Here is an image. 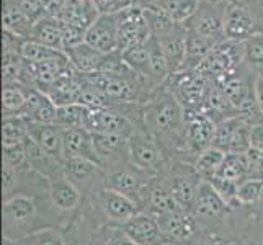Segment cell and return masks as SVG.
Wrapping results in <instances>:
<instances>
[{"instance_id": "obj_51", "label": "cell", "mask_w": 263, "mask_h": 245, "mask_svg": "<svg viewBox=\"0 0 263 245\" xmlns=\"http://www.w3.org/2000/svg\"><path fill=\"white\" fill-rule=\"evenodd\" d=\"M5 150V157H4V162H7L8 165L13 167L15 170L23 167L26 162H28V156H26L25 152V147L23 144L20 146H13V147H7L4 149Z\"/></svg>"}, {"instance_id": "obj_40", "label": "cell", "mask_w": 263, "mask_h": 245, "mask_svg": "<svg viewBox=\"0 0 263 245\" xmlns=\"http://www.w3.org/2000/svg\"><path fill=\"white\" fill-rule=\"evenodd\" d=\"M261 192H263V180L261 178H247L239 183L235 199L242 204H250L261 198Z\"/></svg>"}, {"instance_id": "obj_59", "label": "cell", "mask_w": 263, "mask_h": 245, "mask_svg": "<svg viewBox=\"0 0 263 245\" xmlns=\"http://www.w3.org/2000/svg\"><path fill=\"white\" fill-rule=\"evenodd\" d=\"M242 2H247V4H250V5H255V7L263 8V0H242Z\"/></svg>"}, {"instance_id": "obj_24", "label": "cell", "mask_w": 263, "mask_h": 245, "mask_svg": "<svg viewBox=\"0 0 263 245\" xmlns=\"http://www.w3.org/2000/svg\"><path fill=\"white\" fill-rule=\"evenodd\" d=\"M51 199L61 210H72L79 203V192L67 177H56L51 180Z\"/></svg>"}, {"instance_id": "obj_36", "label": "cell", "mask_w": 263, "mask_h": 245, "mask_svg": "<svg viewBox=\"0 0 263 245\" xmlns=\"http://www.w3.org/2000/svg\"><path fill=\"white\" fill-rule=\"evenodd\" d=\"M243 64L258 72L263 70V33L243 41Z\"/></svg>"}, {"instance_id": "obj_43", "label": "cell", "mask_w": 263, "mask_h": 245, "mask_svg": "<svg viewBox=\"0 0 263 245\" xmlns=\"http://www.w3.org/2000/svg\"><path fill=\"white\" fill-rule=\"evenodd\" d=\"M93 138V146L98 152V156H108L113 154L121 147V144L124 141L123 136L118 134H102V133H92Z\"/></svg>"}, {"instance_id": "obj_35", "label": "cell", "mask_w": 263, "mask_h": 245, "mask_svg": "<svg viewBox=\"0 0 263 245\" xmlns=\"http://www.w3.org/2000/svg\"><path fill=\"white\" fill-rule=\"evenodd\" d=\"M80 76H82L84 88H82V93H80L79 103L87 106L88 110H105V108H108V105H110L108 95L102 92L100 88H97L95 85L90 84L84 74H80Z\"/></svg>"}, {"instance_id": "obj_6", "label": "cell", "mask_w": 263, "mask_h": 245, "mask_svg": "<svg viewBox=\"0 0 263 245\" xmlns=\"http://www.w3.org/2000/svg\"><path fill=\"white\" fill-rule=\"evenodd\" d=\"M149 118L154 126L162 133L177 131L183 121V106L175 98L174 93H164L154 100V105L149 110Z\"/></svg>"}, {"instance_id": "obj_12", "label": "cell", "mask_w": 263, "mask_h": 245, "mask_svg": "<svg viewBox=\"0 0 263 245\" xmlns=\"http://www.w3.org/2000/svg\"><path fill=\"white\" fill-rule=\"evenodd\" d=\"M100 12L93 0H67L61 22L74 25L80 30H88L98 18Z\"/></svg>"}, {"instance_id": "obj_19", "label": "cell", "mask_w": 263, "mask_h": 245, "mask_svg": "<svg viewBox=\"0 0 263 245\" xmlns=\"http://www.w3.org/2000/svg\"><path fill=\"white\" fill-rule=\"evenodd\" d=\"M160 229L167 239L172 240H186L195 234V221L192 216L185 214L183 211L164 214V219H160Z\"/></svg>"}, {"instance_id": "obj_25", "label": "cell", "mask_w": 263, "mask_h": 245, "mask_svg": "<svg viewBox=\"0 0 263 245\" xmlns=\"http://www.w3.org/2000/svg\"><path fill=\"white\" fill-rule=\"evenodd\" d=\"M90 116V110L80 103H72L58 108L56 124L62 129H74V128H87V121Z\"/></svg>"}, {"instance_id": "obj_34", "label": "cell", "mask_w": 263, "mask_h": 245, "mask_svg": "<svg viewBox=\"0 0 263 245\" xmlns=\"http://www.w3.org/2000/svg\"><path fill=\"white\" fill-rule=\"evenodd\" d=\"M246 121L243 118L239 115V116H232V118H226L221 123L216 124V131H214V138H213V144L211 147H216L222 152L228 154V149H229V144H231V139L235 133V129L239 128V126Z\"/></svg>"}, {"instance_id": "obj_27", "label": "cell", "mask_w": 263, "mask_h": 245, "mask_svg": "<svg viewBox=\"0 0 263 245\" xmlns=\"http://www.w3.org/2000/svg\"><path fill=\"white\" fill-rule=\"evenodd\" d=\"M203 106L208 111H214L221 115L228 113L229 116H239V110L231 103V100L226 97V93L222 92V88L219 87V84H217L216 80H210Z\"/></svg>"}, {"instance_id": "obj_22", "label": "cell", "mask_w": 263, "mask_h": 245, "mask_svg": "<svg viewBox=\"0 0 263 245\" xmlns=\"http://www.w3.org/2000/svg\"><path fill=\"white\" fill-rule=\"evenodd\" d=\"M214 175L231 180L234 183L247 180L250 177V163L247 154H226V159Z\"/></svg>"}, {"instance_id": "obj_53", "label": "cell", "mask_w": 263, "mask_h": 245, "mask_svg": "<svg viewBox=\"0 0 263 245\" xmlns=\"http://www.w3.org/2000/svg\"><path fill=\"white\" fill-rule=\"evenodd\" d=\"M66 2L67 0H43L46 16H52L61 20L62 12H64V8H66Z\"/></svg>"}, {"instance_id": "obj_2", "label": "cell", "mask_w": 263, "mask_h": 245, "mask_svg": "<svg viewBox=\"0 0 263 245\" xmlns=\"http://www.w3.org/2000/svg\"><path fill=\"white\" fill-rule=\"evenodd\" d=\"M229 0H201L198 12L190 22L183 23L188 31H193L213 44L226 41L224 18Z\"/></svg>"}, {"instance_id": "obj_31", "label": "cell", "mask_w": 263, "mask_h": 245, "mask_svg": "<svg viewBox=\"0 0 263 245\" xmlns=\"http://www.w3.org/2000/svg\"><path fill=\"white\" fill-rule=\"evenodd\" d=\"M33 199L25 196H16L5 203V217L13 224H23L34 214Z\"/></svg>"}, {"instance_id": "obj_37", "label": "cell", "mask_w": 263, "mask_h": 245, "mask_svg": "<svg viewBox=\"0 0 263 245\" xmlns=\"http://www.w3.org/2000/svg\"><path fill=\"white\" fill-rule=\"evenodd\" d=\"M224 159H226V152L216 149V147H210V149H206L203 152H199L198 160L195 163L196 172H198V174L206 175V177L211 178L217 172V168L221 167V163L224 162Z\"/></svg>"}, {"instance_id": "obj_7", "label": "cell", "mask_w": 263, "mask_h": 245, "mask_svg": "<svg viewBox=\"0 0 263 245\" xmlns=\"http://www.w3.org/2000/svg\"><path fill=\"white\" fill-rule=\"evenodd\" d=\"M123 232L138 245H164L167 237L160 229V224L149 216L136 214L123 225Z\"/></svg>"}, {"instance_id": "obj_16", "label": "cell", "mask_w": 263, "mask_h": 245, "mask_svg": "<svg viewBox=\"0 0 263 245\" xmlns=\"http://www.w3.org/2000/svg\"><path fill=\"white\" fill-rule=\"evenodd\" d=\"M28 136L33 138L49 156L62 154V128L58 124H40L28 121Z\"/></svg>"}, {"instance_id": "obj_20", "label": "cell", "mask_w": 263, "mask_h": 245, "mask_svg": "<svg viewBox=\"0 0 263 245\" xmlns=\"http://www.w3.org/2000/svg\"><path fill=\"white\" fill-rule=\"evenodd\" d=\"M195 210L198 214L206 217H214L224 210V199L216 192L211 181H201L198 186V195L195 201Z\"/></svg>"}, {"instance_id": "obj_61", "label": "cell", "mask_w": 263, "mask_h": 245, "mask_svg": "<svg viewBox=\"0 0 263 245\" xmlns=\"http://www.w3.org/2000/svg\"><path fill=\"white\" fill-rule=\"evenodd\" d=\"M210 245H217V243H210Z\"/></svg>"}, {"instance_id": "obj_4", "label": "cell", "mask_w": 263, "mask_h": 245, "mask_svg": "<svg viewBox=\"0 0 263 245\" xmlns=\"http://www.w3.org/2000/svg\"><path fill=\"white\" fill-rule=\"evenodd\" d=\"M118 31H120V51L149 41L152 34L144 8L131 5L118 13Z\"/></svg>"}, {"instance_id": "obj_62", "label": "cell", "mask_w": 263, "mask_h": 245, "mask_svg": "<svg viewBox=\"0 0 263 245\" xmlns=\"http://www.w3.org/2000/svg\"><path fill=\"white\" fill-rule=\"evenodd\" d=\"M261 199H263V192H261Z\"/></svg>"}, {"instance_id": "obj_54", "label": "cell", "mask_w": 263, "mask_h": 245, "mask_svg": "<svg viewBox=\"0 0 263 245\" xmlns=\"http://www.w3.org/2000/svg\"><path fill=\"white\" fill-rule=\"evenodd\" d=\"M250 144L252 149L263 152V123H255L250 128Z\"/></svg>"}, {"instance_id": "obj_48", "label": "cell", "mask_w": 263, "mask_h": 245, "mask_svg": "<svg viewBox=\"0 0 263 245\" xmlns=\"http://www.w3.org/2000/svg\"><path fill=\"white\" fill-rule=\"evenodd\" d=\"M210 180H211V185L216 188V192L221 195V198L224 199L226 203L231 201V199H234L235 196H237V186H239V183H234V181L226 180V178L217 177V175H213Z\"/></svg>"}, {"instance_id": "obj_17", "label": "cell", "mask_w": 263, "mask_h": 245, "mask_svg": "<svg viewBox=\"0 0 263 245\" xmlns=\"http://www.w3.org/2000/svg\"><path fill=\"white\" fill-rule=\"evenodd\" d=\"M28 40L62 51V23H61V20L52 18V16H43L41 20L34 22Z\"/></svg>"}, {"instance_id": "obj_42", "label": "cell", "mask_w": 263, "mask_h": 245, "mask_svg": "<svg viewBox=\"0 0 263 245\" xmlns=\"http://www.w3.org/2000/svg\"><path fill=\"white\" fill-rule=\"evenodd\" d=\"M250 128H252V124H249L247 121H243L239 128L235 129L232 139H231V144H229L228 154H247L252 149Z\"/></svg>"}, {"instance_id": "obj_26", "label": "cell", "mask_w": 263, "mask_h": 245, "mask_svg": "<svg viewBox=\"0 0 263 245\" xmlns=\"http://www.w3.org/2000/svg\"><path fill=\"white\" fill-rule=\"evenodd\" d=\"M26 136H28V120L25 116H4V149L20 146L26 139Z\"/></svg>"}, {"instance_id": "obj_21", "label": "cell", "mask_w": 263, "mask_h": 245, "mask_svg": "<svg viewBox=\"0 0 263 245\" xmlns=\"http://www.w3.org/2000/svg\"><path fill=\"white\" fill-rule=\"evenodd\" d=\"M214 46L216 44H213L210 40L186 30V59L181 70H196V67L206 59Z\"/></svg>"}, {"instance_id": "obj_50", "label": "cell", "mask_w": 263, "mask_h": 245, "mask_svg": "<svg viewBox=\"0 0 263 245\" xmlns=\"http://www.w3.org/2000/svg\"><path fill=\"white\" fill-rule=\"evenodd\" d=\"M15 2L20 5V8L25 12V15L33 22H38L43 16H46L43 0H15Z\"/></svg>"}, {"instance_id": "obj_30", "label": "cell", "mask_w": 263, "mask_h": 245, "mask_svg": "<svg viewBox=\"0 0 263 245\" xmlns=\"http://www.w3.org/2000/svg\"><path fill=\"white\" fill-rule=\"evenodd\" d=\"M201 0H164L159 7L174 18L180 25L190 22L198 12Z\"/></svg>"}, {"instance_id": "obj_39", "label": "cell", "mask_w": 263, "mask_h": 245, "mask_svg": "<svg viewBox=\"0 0 263 245\" xmlns=\"http://www.w3.org/2000/svg\"><path fill=\"white\" fill-rule=\"evenodd\" d=\"M106 186L108 190H113V192L131 198L133 193L136 195V192H138V178L128 174V172H116V174H111L106 178Z\"/></svg>"}, {"instance_id": "obj_60", "label": "cell", "mask_w": 263, "mask_h": 245, "mask_svg": "<svg viewBox=\"0 0 263 245\" xmlns=\"http://www.w3.org/2000/svg\"><path fill=\"white\" fill-rule=\"evenodd\" d=\"M5 245H12V243H10V240H8V239H5Z\"/></svg>"}, {"instance_id": "obj_14", "label": "cell", "mask_w": 263, "mask_h": 245, "mask_svg": "<svg viewBox=\"0 0 263 245\" xmlns=\"http://www.w3.org/2000/svg\"><path fill=\"white\" fill-rule=\"evenodd\" d=\"M34 22L25 15L15 0H4V13H2V30L12 33L18 38L28 40Z\"/></svg>"}, {"instance_id": "obj_9", "label": "cell", "mask_w": 263, "mask_h": 245, "mask_svg": "<svg viewBox=\"0 0 263 245\" xmlns=\"http://www.w3.org/2000/svg\"><path fill=\"white\" fill-rule=\"evenodd\" d=\"M85 129L90 133L118 134L124 138L126 134L131 133V121L124 115L111 111L110 108H105V110H90Z\"/></svg>"}, {"instance_id": "obj_10", "label": "cell", "mask_w": 263, "mask_h": 245, "mask_svg": "<svg viewBox=\"0 0 263 245\" xmlns=\"http://www.w3.org/2000/svg\"><path fill=\"white\" fill-rule=\"evenodd\" d=\"M186 121V139L193 149L203 152L211 147L216 124L206 113H192Z\"/></svg>"}, {"instance_id": "obj_49", "label": "cell", "mask_w": 263, "mask_h": 245, "mask_svg": "<svg viewBox=\"0 0 263 245\" xmlns=\"http://www.w3.org/2000/svg\"><path fill=\"white\" fill-rule=\"evenodd\" d=\"M23 147H25L26 156H28V160L33 163H40V162L46 163L48 157H51L38 142H36L33 138H30V136H26V139L23 141Z\"/></svg>"}, {"instance_id": "obj_58", "label": "cell", "mask_w": 263, "mask_h": 245, "mask_svg": "<svg viewBox=\"0 0 263 245\" xmlns=\"http://www.w3.org/2000/svg\"><path fill=\"white\" fill-rule=\"evenodd\" d=\"M108 245H138V243H134L128 235L123 232V234H116Z\"/></svg>"}, {"instance_id": "obj_33", "label": "cell", "mask_w": 263, "mask_h": 245, "mask_svg": "<svg viewBox=\"0 0 263 245\" xmlns=\"http://www.w3.org/2000/svg\"><path fill=\"white\" fill-rule=\"evenodd\" d=\"M64 54H66L64 51L44 46V44L31 41V40H26L22 48V58L28 62H33V64H41V62L61 58V56H64Z\"/></svg>"}, {"instance_id": "obj_45", "label": "cell", "mask_w": 263, "mask_h": 245, "mask_svg": "<svg viewBox=\"0 0 263 245\" xmlns=\"http://www.w3.org/2000/svg\"><path fill=\"white\" fill-rule=\"evenodd\" d=\"M151 203L162 214H172V213L181 211V206L174 198V195L164 192V190H154L152 195H151Z\"/></svg>"}, {"instance_id": "obj_13", "label": "cell", "mask_w": 263, "mask_h": 245, "mask_svg": "<svg viewBox=\"0 0 263 245\" xmlns=\"http://www.w3.org/2000/svg\"><path fill=\"white\" fill-rule=\"evenodd\" d=\"M240 69H242V66L237 70L224 76L222 79L216 80L217 84H219V87L222 88V92L226 93V97L231 100V103L239 110V113H240V108L246 105L250 98L255 97L253 88L249 85L247 79L240 76Z\"/></svg>"}, {"instance_id": "obj_52", "label": "cell", "mask_w": 263, "mask_h": 245, "mask_svg": "<svg viewBox=\"0 0 263 245\" xmlns=\"http://www.w3.org/2000/svg\"><path fill=\"white\" fill-rule=\"evenodd\" d=\"M100 13H120L136 4V0H93Z\"/></svg>"}, {"instance_id": "obj_11", "label": "cell", "mask_w": 263, "mask_h": 245, "mask_svg": "<svg viewBox=\"0 0 263 245\" xmlns=\"http://www.w3.org/2000/svg\"><path fill=\"white\" fill-rule=\"evenodd\" d=\"M162 49H164L167 64L170 76L180 72L185 66V59H186V28L185 25L180 26V30L175 33H172L165 38H157Z\"/></svg>"}, {"instance_id": "obj_38", "label": "cell", "mask_w": 263, "mask_h": 245, "mask_svg": "<svg viewBox=\"0 0 263 245\" xmlns=\"http://www.w3.org/2000/svg\"><path fill=\"white\" fill-rule=\"evenodd\" d=\"M129 149L133 154V159L136 160V163H139L142 167H152L156 165L159 160V150L156 149V146H152L151 142L134 138L129 142Z\"/></svg>"}, {"instance_id": "obj_56", "label": "cell", "mask_w": 263, "mask_h": 245, "mask_svg": "<svg viewBox=\"0 0 263 245\" xmlns=\"http://www.w3.org/2000/svg\"><path fill=\"white\" fill-rule=\"evenodd\" d=\"M15 185V168L4 162V192L8 193Z\"/></svg>"}, {"instance_id": "obj_46", "label": "cell", "mask_w": 263, "mask_h": 245, "mask_svg": "<svg viewBox=\"0 0 263 245\" xmlns=\"http://www.w3.org/2000/svg\"><path fill=\"white\" fill-rule=\"evenodd\" d=\"M98 163L87 159H67L66 162V177L70 180H85L95 170Z\"/></svg>"}, {"instance_id": "obj_15", "label": "cell", "mask_w": 263, "mask_h": 245, "mask_svg": "<svg viewBox=\"0 0 263 245\" xmlns=\"http://www.w3.org/2000/svg\"><path fill=\"white\" fill-rule=\"evenodd\" d=\"M66 54L70 61V66L79 74H97L105 56V54L93 49L87 43H82L76 48L67 49Z\"/></svg>"}, {"instance_id": "obj_23", "label": "cell", "mask_w": 263, "mask_h": 245, "mask_svg": "<svg viewBox=\"0 0 263 245\" xmlns=\"http://www.w3.org/2000/svg\"><path fill=\"white\" fill-rule=\"evenodd\" d=\"M144 12H146L151 34L154 36V38H165V36L180 30L181 25L177 23L174 18L164 10V8L151 7V8H144Z\"/></svg>"}, {"instance_id": "obj_28", "label": "cell", "mask_w": 263, "mask_h": 245, "mask_svg": "<svg viewBox=\"0 0 263 245\" xmlns=\"http://www.w3.org/2000/svg\"><path fill=\"white\" fill-rule=\"evenodd\" d=\"M124 62L128 64V67L136 72L138 76L144 79H151L149 76V51H147V41L139 43L129 46L121 51Z\"/></svg>"}, {"instance_id": "obj_41", "label": "cell", "mask_w": 263, "mask_h": 245, "mask_svg": "<svg viewBox=\"0 0 263 245\" xmlns=\"http://www.w3.org/2000/svg\"><path fill=\"white\" fill-rule=\"evenodd\" d=\"M198 186L188 180H178L172 188V195L181 206V210H186L190 206H195L196 195H198Z\"/></svg>"}, {"instance_id": "obj_29", "label": "cell", "mask_w": 263, "mask_h": 245, "mask_svg": "<svg viewBox=\"0 0 263 245\" xmlns=\"http://www.w3.org/2000/svg\"><path fill=\"white\" fill-rule=\"evenodd\" d=\"M147 51H149V76L152 80L162 82L170 76L168 64L165 59L164 49H162L157 38L151 36L147 41Z\"/></svg>"}, {"instance_id": "obj_3", "label": "cell", "mask_w": 263, "mask_h": 245, "mask_svg": "<svg viewBox=\"0 0 263 245\" xmlns=\"http://www.w3.org/2000/svg\"><path fill=\"white\" fill-rule=\"evenodd\" d=\"M170 77V87L174 88V95L185 108V111L198 113V110L204 105V98L208 92L210 80L199 76L196 70H180Z\"/></svg>"}, {"instance_id": "obj_44", "label": "cell", "mask_w": 263, "mask_h": 245, "mask_svg": "<svg viewBox=\"0 0 263 245\" xmlns=\"http://www.w3.org/2000/svg\"><path fill=\"white\" fill-rule=\"evenodd\" d=\"M56 118H58V106L54 105L52 100L44 95L41 105L36 108V111L26 118L31 123H40V124H56Z\"/></svg>"}, {"instance_id": "obj_18", "label": "cell", "mask_w": 263, "mask_h": 245, "mask_svg": "<svg viewBox=\"0 0 263 245\" xmlns=\"http://www.w3.org/2000/svg\"><path fill=\"white\" fill-rule=\"evenodd\" d=\"M102 204L108 217H111L115 221H121V222L129 221L131 217H134L136 213H138L136 203L131 198L118 192H113V190H108V188L102 193Z\"/></svg>"}, {"instance_id": "obj_55", "label": "cell", "mask_w": 263, "mask_h": 245, "mask_svg": "<svg viewBox=\"0 0 263 245\" xmlns=\"http://www.w3.org/2000/svg\"><path fill=\"white\" fill-rule=\"evenodd\" d=\"M253 93H255V100L263 113V70H260L253 80Z\"/></svg>"}, {"instance_id": "obj_1", "label": "cell", "mask_w": 263, "mask_h": 245, "mask_svg": "<svg viewBox=\"0 0 263 245\" xmlns=\"http://www.w3.org/2000/svg\"><path fill=\"white\" fill-rule=\"evenodd\" d=\"M240 66H243V43L226 40L216 44L206 59L196 67V72L208 80H219Z\"/></svg>"}, {"instance_id": "obj_5", "label": "cell", "mask_w": 263, "mask_h": 245, "mask_svg": "<svg viewBox=\"0 0 263 245\" xmlns=\"http://www.w3.org/2000/svg\"><path fill=\"white\" fill-rule=\"evenodd\" d=\"M85 43L102 54H110L120 49L118 13H100L85 33Z\"/></svg>"}, {"instance_id": "obj_32", "label": "cell", "mask_w": 263, "mask_h": 245, "mask_svg": "<svg viewBox=\"0 0 263 245\" xmlns=\"http://www.w3.org/2000/svg\"><path fill=\"white\" fill-rule=\"evenodd\" d=\"M25 102V85H4V116H23Z\"/></svg>"}, {"instance_id": "obj_47", "label": "cell", "mask_w": 263, "mask_h": 245, "mask_svg": "<svg viewBox=\"0 0 263 245\" xmlns=\"http://www.w3.org/2000/svg\"><path fill=\"white\" fill-rule=\"evenodd\" d=\"M62 23V51H67L70 48H76L79 44L85 43V30H80L74 25H69V23Z\"/></svg>"}, {"instance_id": "obj_57", "label": "cell", "mask_w": 263, "mask_h": 245, "mask_svg": "<svg viewBox=\"0 0 263 245\" xmlns=\"http://www.w3.org/2000/svg\"><path fill=\"white\" fill-rule=\"evenodd\" d=\"M38 245H64V243H62L59 235L52 234V232H44L40 237V243Z\"/></svg>"}, {"instance_id": "obj_8", "label": "cell", "mask_w": 263, "mask_h": 245, "mask_svg": "<svg viewBox=\"0 0 263 245\" xmlns=\"http://www.w3.org/2000/svg\"><path fill=\"white\" fill-rule=\"evenodd\" d=\"M62 154L66 159H87L98 163V152L93 146L92 133L84 128L62 129Z\"/></svg>"}]
</instances>
